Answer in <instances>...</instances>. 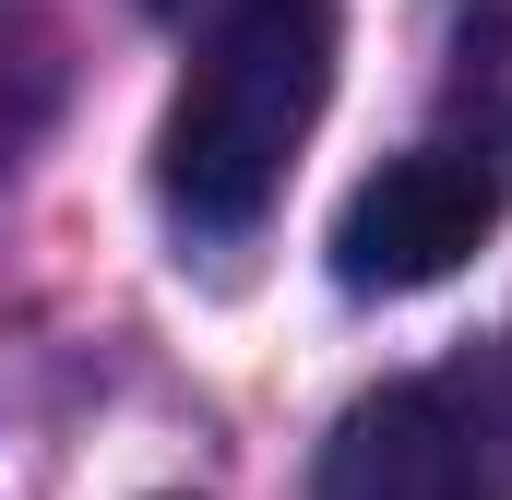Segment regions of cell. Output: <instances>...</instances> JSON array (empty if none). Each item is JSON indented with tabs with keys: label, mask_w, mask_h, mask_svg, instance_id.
Listing matches in <instances>:
<instances>
[{
	"label": "cell",
	"mask_w": 512,
	"mask_h": 500,
	"mask_svg": "<svg viewBox=\"0 0 512 500\" xmlns=\"http://www.w3.org/2000/svg\"><path fill=\"white\" fill-rule=\"evenodd\" d=\"M501 227V155L477 143H417V155H382L346 215H334V274L358 298H417L441 274H465Z\"/></svg>",
	"instance_id": "cell-2"
},
{
	"label": "cell",
	"mask_w": 512,
	"mask_h": 500,
	"mask_svg": "<svg viewBox=\"0 0 512 500\" xmlns=\"http://www.w3.org/2000/svg\"><path fill=\"white\" fill-rule=\"evenodd\" d=\"M322 500H512V453L453 381L358 393L322 441Z\"/></svg>",
	"instance_id": "cell-3"
},
{
	"label": "cell",
	"mask_w": 512,
	"mask_h": 500,
	"mask_svg": "<svg viewBox=\"0 0 512 500\" xmlns=\"http://www.w3.org/2000/svg\"><path fill=\"white\" fill-rule=\"evenodd\" d=\"M334 96V0H251L227 24L191 36V84L167 108V143H155V191L179 227L203 239H239L274 215L298 143Z\"/></svg>",
	"instance_id": "cell-1"
},
{
	"label": "cell",
	"mask_w": 512,
	"mask_h": 500,
	"mask_svg": "<svg viewBox=\"0 0 512 500\" xmlns=\"http://www.w3.org/2000/svg\"><path fill=\"white\" fill-rule=\"evenodd\" d=\"M143 12H167L179 36H203V24H227V12H251V0H143Z\"/></svg>",
	"instance_id": "cell-6"
},
{
	"label": "cell",
	"mask_w": 512,
	"mask_h": 500,
	"mask_svg": "<svg viewBox=\"0 0 512 500\" xmlns=\"http://www.w3.org/2000/svg\"><path fill=\"white\" fill-rule=\"evenodd\" d=\"M48 96H60V60H48V36H36V24H0V167L24 155V131L48 120Z\"/></svg>",
	"instance_id": "cell-5"
},
{
	"label": "cell",
	"mask_w": 512,
	"mask_h": 500,
	"mask_svg": "<svg viewBox=\"0 0 512 500\" xmlns=\"http://www.w3.org/2000/svg\"><path fill=\"white\" fill-rule=\"evenodd\" d=\"M441 108L477 155H512V0H465L441 48Z\"/></svg>",
	"instance_id": "cell-4"
}]
</instances>
